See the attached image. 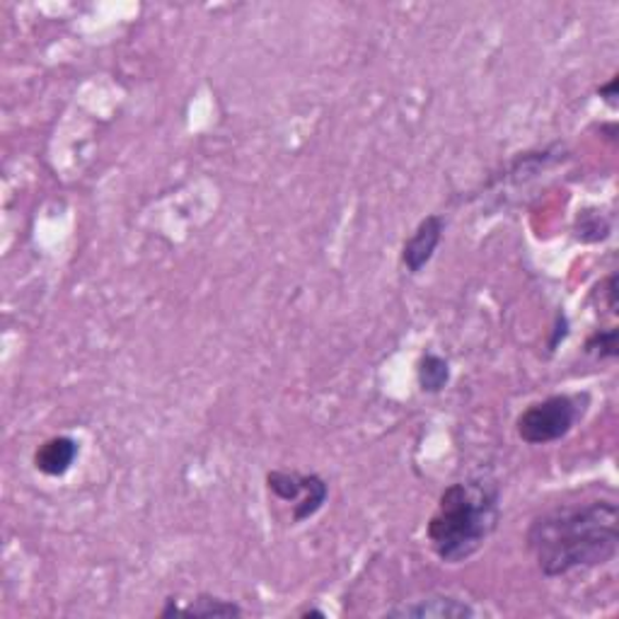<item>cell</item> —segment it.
Instances as JSON below:
<instances>
[{
  "label": "cell",
  "instance_id": "cell-8",
  "mask_svg": "<svg viewBox=\"0 0 619 619\" xmlns=\"http://www.w3.org/2000/svg\"><path fill=\"white\" fill-rule=\"evenodd\" d=\"M450 375H453V371H450L448 359L438 353L428 351L416 363V383L426 395L443 392L450 383Z\"/></svg>",
  "mask_w": 619,
  "mask_h": 619
},
{
  "label": "cell",
  "instance_id": "cell-9",
  "mask_svg": "<svg viewBox=\"0 0 619 619\" xmlns=\"http://www.w3.org/2000/svg\"><path fill=\"white\" fill-rule=\"evenodd\" d=\"M177 615H182V617H243L245 610L237 603L225 601V597L202 593V595H196L186 607H180V612Z\"/></svg>",
  "mask_w": 619,
  "mask_h": 619
},
{
  "label": "cell",
  "instance_id": "cell-13",
  "mask_svg": "<svg viewBox=\"0 0 619 619\" xmlns=\"http://www.w3.org/2000/svg\"><path fill=\"white\" fill-rule=\"evenodd\" d=\"M302 617H322L324 619V617H327V612H324V610H306V612H302Z\"/></svg>",
  "mask_w": 619,
  "mask_h": 619
},
{
  "label": "cell",
  "instance_id": "cell-2",
  "mask_svg": "<svg viewBox=\"0 0 619 619\" xmlns=\"http://www.w3.org/2000/svg\"><path fill=\"white\" fill-rule=\"evenodd\" d=\"M501 520V491L494 479L475 477L450 485L438 499L426 538L443 564H463L485 547Z\"/></svg>",
  "mask_w": 619,
  "mask_h": 619
},
{
  "label": "cell",
  "instance_id": "cell-1",
  "mask_svg": "<svg viewBox=\"0 0 619 619\" xmlns=\"http://www.w3.org/2000/svg\"><path fill=\"white\" fill-rule=\"evenodd\" d=\"M528 552L547 579L610 564L619 550V508L612 499L571 503L532 518Z\"/></svg>",
  "mask_w": 619,
  "mask_h": 619
},
{
  "label": "cell",
  "instance_id": "cell-6",
  "mask_svg": "<svg viewBox=\"0 0 619 619\" xmlns=\"http://www.w3.org/2000/svg\"><path fill=\"white\" fill-rule=\"evenodd\" d=\"M385 615L397 619H472L479 612L477 607H472L465 601H457V597L431 595V597H422V601L397 605Z\"/></svg>",
  "mask_w": 619,
  "mask_h": 619
},
{
  "label": "cell",
  "instance_id": "cell-12",
  "mask_svg": "<svg viewBox=\"0 0 619 619\" xmlns=\"http://www.w3.org/2000/svg\"><path fill=\"white\" fill-rule=\"evenodd\" d=\"M617 86H619V78H610V82H605V86H601V98L610 104V107H615L617 104Z\"/></svg>",
  "mask_w": 619,
  "mask_h": 619
},
{
  "label": "cell",
  "instance_id": "cell-4",
  "mask_svg": "<svg viewBox=\"0 0 619 619\" xmlns=\"http://www.w3.org/2000/svg\"><path fill=\"white\" fill-rule=\"evenodd\" d=\"M267 489L279 501L291 503V520L296 526L318 516L330 499V485L324 481V477L314 475V472L306 475V472L296 469H274L267 475Z\"/></svg>",
  "mask_w": 619,
  "mask_h": 619
},
{
  "label": "cell",
  "instance_id": "cell-3",
  "mask_svg": "<svg viewBox=\"0 0 619 619\" xmlns=\"http://www.w3.org/2000/svg\"><path fill=\"white\" fill-rule=\"evenodd\" d=\"M589 409V395H552L528 404L518 416L516 434L528 446H550L566 438Z\"/></svg>",
  "mask_w": 619,
  "mask_h": 619
},
{
  "label": "cell",
  "instance_id": "cell-11",
  "mask_svg": "<svg viewBox=\"0 0 619 619\" xmlns=\"http://www.w3.org/2000/svg\"><path fill=\"white\" fill-rule=\"evenodd\" d=\"M610 235V223L597 214H581L579 218V240L583 243H597Z\"/></svg>",
  "mask_w": 619,
  "mask_h": 619
},
{
  "label": "cell",
  "instance_id": "cell-10",
  "mask_svg": "<svg viewBox=\"0 0 619 619\" xmlns=\"http://www.w3.org/2000/svg\"><path fill=\"white\" fill-rule=\"evenodd\" d=\"M617 330L615 327H607V330H597L593 332L589 341H585V351L597 356L601 361H607V359H615L617 356Z\"/></svg>",
  "mask_w": 619,
  "mask_h": 619
},
{
  "label": "cell",
  "instance_id": "cell-7",
  "mask_svg": "<svg viewBox=\"0 0 619 619\" xmlns=\"http://www.w3.org/2000/svg\"><path fill=\"white\" fill-rule=\"evenodd\" d=\"M80 455V443L70 436H54L47 438L35 450V467L47 477H63L68 475L70 467L76 465Z\"/></svg>",
  "mask_w": 619,
  "mask_h": 619
},
{
  "label": "cell",
  "instance_id": "cell-5",
  "mask_svg": "<svg viewBox=\"0 0 619 619\" xmlns=\"http://www.w3.org/2000/svg\"><path fill=\"white\" fill-rule=\"evenodd\" d=\"M446 233V218L443 216H426L422 223L416 225L412 237L407 240L402 247V265L409 274H422L434 259L436 249Z\"/></svg>",
  "mask_w": 619,
  "mask_h": 619
}]
</instances>
